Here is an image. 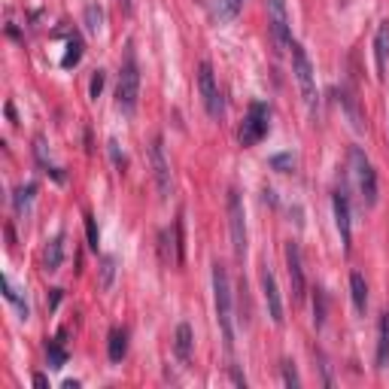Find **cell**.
Segmentation results:
<instances>
[{
    "instance_id": "6da1fadb",
    "label": "cell",
    "mask_w": 389,
    "mask_h": 389,
    "mask_svg": "<svg viewBox=\"0 0 389 389\" xmlns=\"http://www.w3.org/2000/svg\"><path fill=\"white\" fill-rule=\"evenodd\" d=\"M213 304H216V323L222 332L225 353H234V292H232V277L222 262L213 264Z\"/></svg>"
},
{
    "instance_id": "7a4b0ae2",
    "label": "cell",
    "mask_w": 389,
    "mask_h": 389,
    "mask_svg": "<svg viewBox=\"0 0 389 389\" xmlns=\"http://www.w3.org/2000/svg\"><path fill=\"white\" fill-rule=\"evenodd\" d=\"M292 73H295V83L302 88V97L307 104V110H311V116H316V110H320V92H316V73H313V64L311 58H307V49L302 43H292Z\"/></svg>"
},
{
    "instance_id": "3957f363",
    "label": "cell",
    "mask_w": 389,
    "mask_h": 389,
    "mask_svg": "<svg viewBox=\"0 0 389 389\" xmlns=\"http://www.w3.org/2000/svg\"><path fill=\"white\" fill-rule=\"evenodd\" d=\"M137 101H140V67H137V58L134 52H125V61L119 67V85H116V107L122 113H134L137 110Z\"/></svg>"
},
{
    "instance_id": "277c9868",
    "label": "cell",
    "mask_w": 389,
    "mask_h": 389,
    "mask_svg": "<svg viewBox=\"0 0 389 389\" xmlns=\"http://www.w3.org/2000/svg\"><path fill=\"white\" fill-rule=\"evenodd\" d=\"M350 167H353V180H356V189L362 194V204L374 207L377 204V174H374V164L368 162V155L362 153L359 146L350 149Z\"/></svg>"
},
{
    "instance_id": "5b68a950",
    "label": "cell",
    "mask_w": 389,
    "mask_h": 389,
    "mask_svg": "<svg viewBox=\"0 0 389 389\" xmlns=\"http://www.w3.org/2000/svg\"><path fill=\"white\" fill-rule=\"evenodd\" d=\"M198 94H201V104H204L207 116L210 119H219L222 116V92L216 85V73L210 67V61H201L198 64Z\"/></svg>"
},
{
    "instance_id": "8992f818",
    "label": "cell",
    "mask_w": 389,
    "mask_h": 389,
    "mask_svg": "<svg viewBox=\"0 0 389 389\" xmlns=\"http://www.w3.org/2000/svg\"><path fill=\"white\" fill-rule=\"evenodd\" d=\"M268 119H271L268 104L253 101L250 110H246V119H243L241 131H237V140H241V146H255V143H259V140L268 134Z\"/></svg>"
},
{
    "instance_id": "52a82bcc",
    "label": "cell",
    "mask_w": 389,
    "mask_h": 389,
    "mask_svg": "<svg viewBox=\"0 0 389 389\" xmlns=\"http://www.w3.org/2000/svg\"><path fill=\"white\" fill-rule=\"evenodd\" d=\"M228 232H232V250L237 259L246 255V213L243 201L234 189H228Z\"/></svg>"
},
{
    "instance_id": "ba28073f",
    "label": "cell",
    "mask_w": 389,
    "mask_h": 389,
    "mask_svg": "<svg viewBox=\"0 0 389 389\" xmlns=\"http://www.w3.org/2000/svg\"><path fill=\"white\" fill-rule=\"evenodd\" d=\"M283 255H286V271H289V286H292V298L298 304L304 302L307 295V280H304V264H302V250H298L295 241H289L283 246Z\"/></svg>"
},
{
    "instance_id": "9c48e42d",
    "label": "cell",
    "mask_w": 389,
    "mask_h": 389,
    "mask_svg": "<svg viewBox=\"0 0 389 389\" xmlns=\"http://www.w3.org/2000/svg\"><path fill=\"white\" fill-rule=\"evenodd\" d=\"M149 164H153V176H155L158 198L167 201V198H171V164H167V158H164V143H162V137H155L153 146H149Z\"/></svg>"
},
{
    "instance_id": "30bf717a",
    "label": "cell",
    "mask_w": 389,
    "mask_h": 389,
    "mask_svg": "<svg viewBox=\"0 0 389 389\" xmlns=\"http://www.w3.org/2000/svg\"><path fill=\"white\" fill-rule=\"evenodd\" d=\"M268 28H271L274 43H277L280 49L292 46V28H289L286 0H268Z\"/></svg>"
},
{
    "instance_id": "8fae6325",
    "label": "cell",
    "mask_w": 389,
    "mask_h": 389,
    "mask_svg": "<svg viewBox=\"0 0 389 389\" xmlns=\"http://www.w3.org/2000/svg\"><path fill=\"white\" fill-rule=\"evenodd\" d=\"M262 292H264V304H268V316L274 325H283V298H280V286H277V277H274V271L264 264L262 268Z\"/></svg>"
},
{
    "instance_id": "7c38bea8",
    "label": "cell",
    "mask_w": 389,
    "mask_h": 389,
    "mask_svg": "<svg viewBox=\"0 0 389 389\" xmlns=\"http://www.w3.org/2000/svg\"><path fill=\"white\" fill-rule=\"evenodd\" d=\"M332 210H334V225H338V234H341V243L344 250L350 253V241H353V219H350V201L344 192H334L332 194Z\"/></svg>"
},
{
    "instance_id": "4fadbf2b",
    "label": "cell",
    "mask_w": 389,
    "mask_h": 389,
    "mask_svg": "<svg viewBox=\"0 0 389 389\" xmlns=\"http://www.w3.org/2000/svg\"><path fill=\"white\" fill-rule=\"evenodd\" d=\"M374 58H377V76L383 79L389 67V22L380 24L374 34Z\"/></svg>"
},
{
    "instance_id": "5bb4252c",
    "label": "cell",
    "mask_w": 389,
    "mask_h": 389,
    "mask_svg": "<svg viewBox=\"0 0 389 389\" xmlns=\"http://www.w3.org/2000/svg\"><path fill=\"white\" fill-rule=\"evenodd\" d=\"M61 262H64V234L52 237L46 243V253H43V271L55 274L61 268Z\"/></svg>"
},
{
    "instance_id": "9a60e30c",
    "label": "cell",
    "mask_w": 389,
    "mask_h": 389,
    "mask_svg": "<svg viewBox=\"0 0 389 389\" xmlns=\"http://www.w3.org/2000/svg\"><path fill=\"white\" fill-rule=\"evenodd\" d=\"M192 325L189 323H180L176 325V341H174V350H176V356H180L183 365H189L192 362Z\"/></svg>"
},
{
    "instance_id": "2e32d148",
    "label": "cell",
    "mask_w": 389,
    "mask_h": 389,
    "mask_svg": "<svg viewBox=\"0 0 389 389\" xmlns=\"http://www.w3.org/2000/svg\"><path fill=\"white\" fill-rule=\"evenodd\" d=\"M389 362V313H380L377 320V368H386Z\"/></svg>"
},
{
    "instance_id": "e0dca14e",
    "label": "cell",
    "mask_w": 389,
    "mask_h": 389,
    "mask_svg": "<svg viewBox=\"0 0 389 389\" xmlns=\"http://www.w3.org/2000/svg\"><path fill=\"white\" fill-rule=\"evenodd\" d=\"M350 295H353V304H356V311L365 313V307H368V283H365V277H362L359 271L350 274Z\"/></svg>"
},
{
    "instance_id": "ac0fdd59",
    "label": "cell",
    "mask_w": 389,
    "mask_h": 389,
    "mask_svg": "<svg viewBox=\"0 0 389 389\" xmlns=\"http://www.w3.org/2000/svg\"><path fill=\"white\" fill-rule=\"evenodd\" d=\"M128 353V332L125 329H113L110 332V341H107V356L110 362H122Z\"/></svg>"
},
{
    "instance_id": "d6986e66",
    "label": "cell",
    "mask_w": 389,
    "mask_h": 389,
    "mask_svg": "<svg viewBox=\"0 0 389 389\" xmlns=\"http://www.w3.org/2000/svg\"><path fill=\"white\" fill-rule=\"evenodd\" d=\"M34 194H37V183H24L13 192V207L15 213H28L31 204H34Z\"/></svg>"
},
{
    "instance_id": "ffe728a7",
    "label": "cell",
    "mask_w": 389,
    "mask_h": 389,
    "mask_svg": "<svg viewBox=\"0 0 389 389\" xmlns=\"http://www.w3.org/2000/svg\"><path fill=\"white\" fill-rule=\"evenodd\" d=\"M246 0H216V19L219 22H234L241 15Z\"/></svg>"
},
{
    "instance_id": "44dd1931",
    "label": "cell",
    "mask_w": 389,
    "mask_h": 389,
    "mask_svg": "<svg viewBox=\"0 0 389 389\" xmlns=\"http://www.w3.org/2000/svg\"><path fill=\"white\" fill-rule=\"evenodd\" d=\"M83 22H85V31H88V34H101V31H104V10H101L97 3H88Z\"/></svg>"
},
{
    "instance_id": "7402d4cb",
    "label": "cell",
    "mask_w": 389,
    "mask_h": 389,
    "mask_svg": "<svg viewBox=\"0 0 389 389\" xmlns=\"http://www.w3.org/2000/svg\"><path fill=\"white\" fill-rule=\"evenodd\" d=\"M185 262V234H183V213L174 222V264Z\"/></svg>"
},
{
    "instance_id": "603a6c76",
    "label": "cell",
    "mask_w": 389,
    "mask_h": 389,
    "mask_svg": "<svg viewBox=\"0 0 389 389\" xmlns=\"http://www.w3.org/2000/svg\"><path fill=\"white\" fill-rule=\"evenodd\" d=\"M79 58H83V43H79L76 37H70L67 40V52H64V58H61V67H76Z\"/></svg>"
},
{
    "instance_id": "cb8c5ba5",
    "label": "cell",
    "mask_w": 389,
    "mask_h": 389,
    "mask_svg": "<svg viewBox=\"0 0 389 389\" xmlns=\"http://www.w3.org/2000/svg\"><path fill=\"white\" fill-rule=\"evenodd\" d=\"M46 359H49V368H64L67 353H64V347H61L58 341H49L46 344Z\"/></svg>"
},
{
    "instance_id": "d4e9b609",
    "label": "cell",
    "mask_w": 389,
    "mask_h": 389,
    "mask_svg": "<svg viewBox=\"0 0 389 389\" xmlns=\"http://www.w3.org/2000/svg\"><path fill=\"white\" fill-rule=\"evenodd\" d=\"M113 277H116V259H113V255H104L101 259V289H110Z\"/></svg>"
},
{
    "instance_id": "484cf974",
    "label": "cell",
    "mask_w": 389,
    "mask_h": 389,
    "mask_svg": "<svg viewBox=\"0 0 389 389\" xmlns=\"http://www.w3.org/2000/svg\"><path fill=\"white\" fill-rule=\"evenodd\" d=\"M341 101L347 104V113H350V122H353V128H356V131H362V128H365V125H362V122H365V119L359 116V110H356V101H353V94L347 92V88H341Z\"/></svg>"
},
{
    "instance_id": "4316f807",
    "label": "cell",
    "mask_w": 389,
    "mask_h": 389,
    "mask_svg": "<svg viewBox=\"0 0 389 389\" xmlns=\"http://www.w3.org/2000/svg\"><path fill=\"white\" fill-rule=\"evenodd\" d=\"M313 325L316 329H323V323H325V295H323V289H316V295H313Z\"/></svg>"
},
{
    "instance_id": "83f0119b",
    "label": "cell",
    "mask_w": 389,
    "mask_h": 389,
    "mask_svg": "<svg viewBox=\"0 0 389 389\" xmlns=\"http://www.w3.org/2000/svg\"><path fill=\"white\" fill-rule=\"evenodd\" d=\"M85 237H88V250L97 253V243H101V232H97L94 216H85Z\"/></svg>"
},
{
    "instance_id": "f1b7e54d",
    "label": "cell",
    "mask_w": 389,
    "mask_h": 389,
    "mask_svg": "<svg viewBox=\"0 0 389 389\" xmlns=\"http://www.w3.org/2000/svg\"><path fill=\"white\" fill-rule=\"evenodd\" d=\"M292 164H295V158H292L289 153H286V155H274V158H271V167H274V171H283V174L292 171Z\"/></svg>"
},
{
    "instance_id": "f546056e",
    "label": "cell",
    "mask_w": 389,
    "mask_h": 389,
    "mask_svg": "<svg viewBox=\"0 0 389 389\" xmlns=\"http://www.w3.org/2000/svg\"><path fill=\"white\" fill-rule=\"evenodd\" d=\"M104 70H94V76H92V88H88V94H92V101H97L101 97V92H104Z\"/></svg>"
},
{
    "instance_id": "4dcf8cb0",
    "label": "cell",
    "mask_w": 389,
    "mask_h": 389,
    "mask_svg": "<svg viewBox=\"0 0 389 389\" xmlns=\"http://www.w3.org/2000/svg\"><path fill=\"white\" fill-rule=\"evenodd\" d=\"M283 380H286V386H298V383H302V377L295 374L292 362H283Z\"/></svg>"
},
{
    "instance_id": "1f68e13d",
    "label": "cell",
    "mask_w": 389,
    "mask_h": 389,
    "mask_svg": "<svg viewBox=\"0 0 389 389\" xmlns=\"http://www.w3.org/2000/svg\"><path fill=\"white\" fill-rule=\"evenodd\" d=\"M110 155H113V162H116V167H125V155H119V143L116 140H110Z\"/></svg>"
},
{
    "instance_id": "d6a6232c",
    "label": "cell",
    "mask_w": 389,
    "mask_h": 389,
    "mask_svg": "<svg viewBox=\"0 0 389 389\" xmlns=\"http://www.w3.org/2000/svg\"><path fill=\"white\" fill-rule=\"evenodd\" d=\"M34 386H37V389H46V386H49V380L43 377V374H34Z\"/></svg>"
},
{
    "instance_id": "836d02e7",
    "label": "cell",
    "mask_w": 389,
    "mask_h": 389,
    "mask_svg": "<svg viewBox=\"0 0 389 389\" xmlns=\"http://www.w3.org/2000/svg\"><path fill=\"white\" fill-rule=\"evenodd\" d=\"M119 6H122L125 13H131V0H119Z\"/></svg>"
}]
</instances>
